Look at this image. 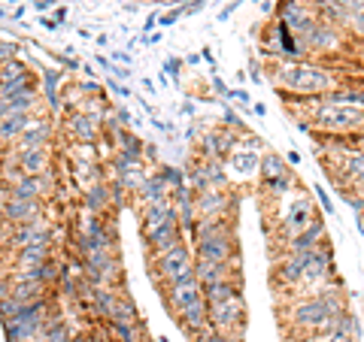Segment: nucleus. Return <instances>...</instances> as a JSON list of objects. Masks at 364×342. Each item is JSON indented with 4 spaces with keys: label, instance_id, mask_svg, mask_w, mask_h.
I'll list each match as a JSON object with an SVG mask.
<instances>
[{
    "label": "nucleus",
    "instance_id": "11",
    "mask_svg": "<svg viewBox=\"0 0 364 342\" xmlns=\"http://www.w3.org/2000/svg\"><path fill=\"white\" fill-rule=\"evenodd\" d=\"M43 215V200H28L18 194H0V224H21Z\"/></svg>",
    "mask_w": 364,
    "mask_h": 342
},
{
    "label": "nucleus",
    "instance_id": "23",
    "mask_svg": "<svg viewBox=\"0 0 364 342\" xmlns=\"http://www.w3.org/2000/svg\"><path fill=\"white\" fill-rule=\"evenodd\" d=\"M16 43H6V40H0V64H6V61H13L16 58Z\"/></svg>",
    "mask_w": 364,
    "mask_h": 342
},
{
    "label": "nucleus",
    "instance_id": "2",
    "mask_svg": "<svg viewBox=\"0 0 364 342\" xmlns=\"http://www.w3.org/2000/svg\"><path fill=\"white\" fill-rule=\"evenodd\" d=\"M270 79L282 94L291 97L289 104L294 100H313V97H325L331 91L343 88L355 79H349L337 70V67H328L322 61H273L270 64Z\"/></svg>",
    "mask_w": 364,
    "mask_h": 342
},
{
    "label": "nucleus",
    "instance_id": "10",
    "mask_svg": "<svg viewBox=\"0 0 364 342\" xmlns=\"http://www.w3.org/2000/svg\"><path fill=\"white\" fill-rule=\"evenodd\" d=\"M161 300L167 306L170 315H176L179 309H186V306L203 300V285L198 282V276H188V279H179L173 285H167L161 288Z\"/></svg>",
    "mask_w": 364,
    "mask_h": 342
},
{
    "label": "nucleus",
    "instance_id": "18",
    "mask_svg": "<svg viewBox=\"0 0 364 342\" xmlns=\"http://www.w3.org/2000/svg\"><path fill=\"white\" fill-rule=\"evenodd\" d=\"M140 219H143V224H140V233H146V231H155V227H164V224H173V221H179V219H176V209H173V200H164V203H155V206H146V209H140Z\"/></svg>",
    "mask_w": 364,
    "mask_h": 342
},
{
    "label": "nucleus",
    "instance_id": "21",
    "mask_svg": "<svg viewBox=\"0 0 364 342\" xmlns=\"http://www.w3.org/2000/svg\"><path fill=\"white\" fill-rule=\"evenodd\" d=\"M109 321H116V324H140V315H136V306H134V300H131L124 291H122L119 306H116V312H112Z\"/></svg>",
    "mask_w": 364,
    "mask_h": 342
},
{
    "label": "nucleus",
    "instance_id": "7",
    "mask_svg": "<svg viewBox=\"0 0 364 342\" xmlns=\"http://www.w3.org/2000/svg\"><path fill=\"white\" fill-rule=\"evenodd\" d=\"M258 140L252 136H240L237 149L228 155L225 170H228V179L231 182H255L261 176V158H258Z\"/></svg>",
    "mask_w": 364,
    "mask_h": 342
},
{
    "label": "nucleus",
    "instance_id": "9",
    "mask_svg": "<svg viewBox=\"0 0 364 342\" xmlns=\"http://www.w3.org/2000/svg\"><path fill=\"white\" fill-rule=\"evenodd\" d=\"M198 219H237V197L228 188H203L195 194Z\"/></svg>",
    "mask_w": 364,
    "mask_h": 342
},
{
    "label": "nucleus",
    "instance_id": "13",
    "mask_svg": "<svg viewBox=\"0 0 364 342\" xmlns=\"http://www.w3.org/2000/svg\"><path fill=\"white\" fill-rule=\"evenodd\" d=\"M100 121L104 118H97V116H91V112H82V109H73L70 116H67V121H64V128H67V133L73 136V143H95L97 145V140H100Z\"/></svg>",
    "mask_w": 364,
    "mask_h": 342
},
{
    "label": "nucleus",
    "instance_id": "8",
    "mask_svg": "<svg viewBox=\"0 0 364 342\" xmlns=\"http://www.w3.org/2000/svg\"><path fill=\"white\" fill-rule=\"evenodd\" d=\"M210 306V327L215 333H237L243 336L246 333V297H231V300H222V303H207Z\"/></svg>",
    "mask_w": 364,
    "mask_h": 342
},
{
    "label": "nucleus",
    "instance_id": "15",
    "mask_svg": "<svg viewBox=\"0 0 364 342\" xmlns=\"http://www.w3.org/2000/svg\"><path fill=\"white\" fill-rule=\"evenodd\" d=\"M186 231L179 227V221L173 224H164V227H155V231H146L143 233V246H146V255H161L167 248H173L179 243H186Z\"/></svg>",
    "mask_w": 364,
    "mask_h": 342
},
{
    "label": "nucleus",
    "instance_id": "12",
    "mask_svg": "<svg viewBox=\"0 0 364 342\" xmlns=\"http://www.w3.org/2000/svg\"><path fill=\"white\" fill-rule=\"evenodd\" d=\"M195 276L203 288L219 282H243V260H228V264H219V260H200L195 258Z\"/></svg>",
    "mask_w": 364,
    "mask_h": 342
},
{
    "label": "nucleus",
    "instance_id": "20",
    "mask_svg": "<svg viewBox=\"0 0 364 342\" xmlns=\"http://www.w3.org/2000/svg\"><path fill=\"white\" fill-rule=\"evenodd\" d=\"M240 294H243V282H219V285L203 288V297H207V303H222V300L240 297Z\"/></svg>",
    "mask_w": 364,
    "mask_h": 342
},
{
    "label": "nucleus",
    "instance_id": "24",
    "mask_svg": "<svg viewBox=\"0 0 364 342\" xmlns=\"http://www.w3.org/2000/svg\"><path fill=\"white\" fill-rule=\"evenodd\" d=\"M215 342H246L243 336H237V333H219V339Z\"/></svg>",
    "mask_w": 364,
    "mask_h": 342
},
{
    "label": "nucleus",
    "instance_id": "3",
    "mask_svg": "<svg viewBox=\"0 0 364 342\" xmlns=\"http://www.w3.org/2000/svg\"><path fill=\"white\" fill-rule=\"evenodd\" d=\"M298 116L304 124L325 136H361L364 133V109L352 104H334L328 97L301 100Z\"/></svg>",
    "mask_w": 364,
    "mask_h": 342
},
{
    "label": "nucleus",
    "instance_id": "14",
    "mask_svg": "<svg viewBox=\"0 0 364 342\" xmlns=\"http://www.w3.org/2000/svg\"><path fill=\"white\" fill-rule=\"evenodd\" d=\"M6 152H9V158H13L16 167L25 176H46V173H52V152H49V145H40V149H21V152L6 149Z\"/></svg>",
    "mask_w": 364,
    "mask_h": 342
},
{
    "label": "nucleus",
    "instance_id": "19",
    "mask_svg": "<svg viewBox=\"0 0 364 342\" xmlns=\"http://www.w3.org/2000/svg\"><path fill=\"white\" fill-rule=\"evenodd\" d=\"M294 173L289 170V164L282 161V158L277 152H267V155H261V176L258 182L261 185H273V182H286L291 179Z\"/></svg>",
    "mask_w": 364,
    "mask_h": 342
},
{
    "label": "nucleus",
    "instance_id": "5",
    "mask_svg": "<svg viewBox=\"0 0 364 342\" xmlns=\"http://www.w3.org/2000/svg\"><path fill=\"white\" fill-rule=\"evenodd\" d=\"M146 264H149V276L158 288H167L179 279L195 276V252H191V243H179L173 248H167L161 255H146Z\"/></svg>",
    "mask_w": 364,
    "mask_h": 342
},
{
    "label": "nucleus",
    "instance_id": "25",
    "mask_svg": "<svg viewBox=\"0 0 364 342\" xmlns=\"http://www.w3.org/2000/svg\"><path fill=\"white\" fill-rule=\"evenodd\" d=\"M73 342H88V336H85V330H82V333H79V336H73Z\"/></svg>",
    "mask_w": 364,
    "mask_h": 342
},
{
    "label": "nucleus",
    "instance_id": "1",
    "mask_svg": "<svg viewBox=\"0 0 364 342\" xmlns=\"http://www.w3.org/2000/svg\"><path fill=\"white\" fill-rule=\"evenodd\" d=\"M346 309L349 306H346L343 282L322 291V294H313V297L279 303L282 324H286L289 339H310V336L325 333V330H334L337 315L346 312Z\"/></svg>",
    "mask_w": 364,
    "mask_h": 342
},
{
    "label": "nucleus",
    "instance_id": "4",
    "mask_svg": "<svg viewBox=\"0 0 364 342\" xmlns=\"http://www.w3.org/2000/svg\"><path fill=\"white\" fill-rule=\"evenodd\" d=\"M191 252L200 260H240V243H237L234 219H198L188 231Z\"/></svg>",
    "mask_w": 364,
    "mask_h": 342
},
{
    "label": "nucleus",
    "instance_id": "22",
    "mask_svg": "<svg viewBox=\"0 0 364 342\" xmlns=\"http://www.w3.org/2000/svg\"><path fill=\"white\" fill-rule=\"evenodd\" d=\"M343 31L349 33L352 40H364V13H346Z\"/></svg>",
    "mask_w": 364,
    "mask_h": 342
},
{
    "label": "nucleus",
    "instance_id": "6",
    "mask_svg": "<svg viewBox=\"0 0 364 342\" xmlns=\"http://www.w3.org/2000/svg\"><path fill=\"white\" fill-rule=\"evenodd\" d=\"M55 233H52V224L46 215H37L31 221H21V224H0V255L6 252H18L31 243H52Z\"/></svg>",
    "mask_w": 364,
    "mask_h": 342
},
{
    "label": "nucleus",
    "instance_id": "17",
    "mask_svg": "<svg viewBox=\"0 0 364 342\" xmlns=\"http://www.w3.org/2000/svg\"><path fill=\"white\" fill-rule=\"evenodd\" d=\"M170 185L161 179V173H152L149 179L140 185V191L134 194V203H136V209H146V206H155V203H164L170 200Z\"/></svg>",
    "mask_w": 364,
    "mask_h": 342
},
{
    "label": "nucleus",
    "instance_id": "16",
    "mask_svg": "<svg viewBox=\"0 0 364 342\" xmlns=\"http://www.w3.org/2000/svg\"><path fill=\"white\" fill-rule=\"evenodd\" d=\"M55 136V124L46 118V116H33L31 124L25 128V133L18 136V143L13 145V152H21V149H40V145H49Z\"/></svg>",
    "mask_w": 364,
    "mask_h": 342
}]
</instances>
